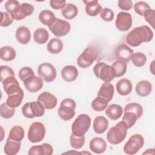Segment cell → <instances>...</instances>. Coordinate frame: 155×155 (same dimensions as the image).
Listing matches in <instances>:
<instances>
[{"label":"cell","mask_w":155,"mask_h":155,"mask_svg":"<svg viewBox=\"0 0 155 155\" xmlns=\"http://www.w3.org/2000/svg\"><path fill=\"white\" fill-rule=\"evenodd\" d=\"M62 79L67 82H73L76 79L78 76V70L74 65L65 66L61 70Z\"/></svg>","instance_id":"603a6c76"},{"label":"cell","mask_w":155,"mask_h":155,"mask_svg":"<svg viewBox=\"0 0 155 155\" xmlns=\"http://www.w3.org/2000/svg\"><path fill=\"white\" fill-rule=\"evenodd\" d=\"M33 76H35V73L33 69L30 67H24L21 68L18 72V76L22 82H24L27 79Z\"/></svg>","instance_id":"b9f144b4"},{"label":"cell","mask_w":155,"mask_h":155,"mask_svg":"<svg viewBox=\"0 0 155 155\" xmlns=\"http://www.w3.org/2000/svg\"><path fill=\"white\" fill-rule=\"evenodd\" d=\"M132 63L137 67L143 66L147 62V56L142 52H136L131 57Z\"/></svg>","instance_id":"f35d334b"},{"label":"cell","mask_w":155,"mask_h":155,"mask_svg":"<svg viewBox=\"0 0 155 155\" xmlns=\"http://www.w3.org/2000/svg\"><path fill=\"white\" fill-rule=\"evenodd\" d=\"M108 102L105 99L97 96L91 102V106L93 110L96 111H102L108 106Z\"/></svg>","instance_id":"74e56055"},{"label":"cell","mask_w":155,"mask_h":155,"mask_svg":"<svg viewBox=\"0 0 155 155\" xmlns=\"http://www.w3.org/2000/svg\"><path fill=\"white\" fill-rule=\"evenodd\" d=\"M111 66L114 70L115 78L122 77L126 73L127 63L121 60L117 59L115 61Z\"/></svg>","instance_id":"8d00e7d4"},{"label":"cell","mask_w":155,"mask_h":155,"mask_svg":"<svg viewBox=\"0 0 155 155\" xmlns=\"http://www.w3.org/2000/svg\"><path fill=\"white\" fill-rule=\"evenodd\" d=\"M144 144V139L140 134H133L125 143L124 146V151L127 154H135Z\"/></svg>","instance_id":"30bf717a"},{"label":"cell","mask_w":155,"mask_h":155,"mask_svg":"<svg viewBox=\"0 0 155 155\" xmlns=\"http://www.w3.org/2000/svg\"><path fill=\"white\" fill-rule=\"evenodd\" d=\"M94 75L104 82H110L115 78V73L111 65L105 62H97L93 68Z\"/></svg>","instance_id":"8992f818"},{"label":"cell","mask_w":155,"mask_h":155,"mask_svg":"<svg viewBox=\"0 0 155 155\" xmlns=\"http://www.w3.org/2000/svg\"><path fill=\"white\" fill-rule=\"evenodd\" d=\"M124 114L122 121L127 125L128 129L131 128L143 114V108L138 103L131 102L127 104L124 108Z\"/></svg>","instance_id":"7a4b0ae2"},{"label":"cell","mask_w":155,"mask_h":155,"mask_svg":"<svg viewBox=\"0 0 155 155\" xmlns=\"http://www.w3.org/2000/svg\"><path fill=\"white\" fill-rule=\"evenodd\" d=\"M2 84L4 91L8 96L23 91L19 85V82L15 78V76L9 77L5 79Z\"/></svg>","instance_id":"9a60e30c"},{"label":"cell","mask_w":155,"mask_h":155,"mask_svg":"<svg viewBox=\"0 0 155 155\" xmlns=\"http://www.w3.org/2000/svg\"><path fill=\"white\" fill-rule=\"evenodd\" d=\"M85 137L83 136H76L73 134L70 135V145L73 148L80 149L81 148L85 143Z\"/></svg>","instance_id":"60d3db41"},{"label":"cell","mask_w":155,"mask_h":155,"mask_svg":"<svg viewBox=\"0 0 155 155\" xmlns=\"http://www.w3.org/2000/svg\"><path fill=\"white\" fill-rule=\"evenodd\" d=\"M120 9L124 11H128L133 7V2L130 0H119L117 2Z\"/></svg>","instance_id":"c3c4849f"},{"label":"cell","mask_w":155,"mask_h":155,"mask_svg":"<svg viewBox=\"0 0 155 155\" xmlns=\"http://www.w3.org/2000/svg\"><path fill=\"white\" fill-rule=\"evenodd\" d=\"M123 113L121 106L118 104H113L107 106L105 110V114L111 120H116L119 119Z\"/></svg>","instance_id":"83f0119b"},{"label":"cell","mask_w":155,"mask_h":155,"mask_svg":"<svg viewBox=\"0 0 155 155\" xmlns=\"http://www.w3.org/2000/svg\"><path fill=\"white\" fill-rule=\"evenodd\" d=\"M90 150L95 154L104 153L107 150L105 140L100 137H95L90 140L89 143Z\"/></svg>","instance_id":"d6986e66"},{"label":"cell","mask_w":155,"mask_h":155,"mask_svg":"<svg viewBox=\"0 0 155 155\" xmlns=\"http://www.w3.org/2000/svg\"><path fill=\"white\" fill-rule=\"evenodd\" d=\"M37 72L39 77L47 82H51L56 78V68L48 62H44L40 64L38 67Z\"/></svg>","instance_id":"8fae6325"},{"label":"cell","mask_w":155,"mask_h":155,"mask_svg":"<svg viewBox=\"0 0 155 155\" xmlns=\"http://www.w3.org/2000/svg\"><path fill=\"white\" fill-rule=\"evenodd\" d=\"M63 43L58 38H54L50 40L47 45V50L51 54H58L63 49Z\"/></svg>","instance_id":"4dcf8cb0"},{"label":"cell","mask_w":155,"mask_h":155,"mask_svg":"<svg viewBox=\"0 0 155 155\" xmlns=\"http://www.w3.org/2000/svg\"><path fill=\"white\" fill-rule=\"evenodd\" d=\"M108 121L103 116L96 117L93 121V128L94 131L97 134L104 133L108 128Z\"/></svg>","instance_id":"d4e9b609"},{"label":"cell","mask_w":155,"mask_h":155,"mask_svg":"<svg viewBox=\"0 0 155 155\" xmlns=\"http://www.w3.org/2000/svg\"><path fill=\"white\" fill-rule=\"evenodd\" d=\"M24 82L27 90L30 93H36L43 87V81L41 77L33 76L27 79Z\"/></svg>","instance_id":"ac0fdd59"},{"label":"cell","mask_w":155,"mask_h":155,"mask_svg":"<svg viewBox=\"0 0 155 155\" xmlns=\"http://www.w3.org/2000/svg\"><path fill=\"white\" fill-rule=\"evenodd\" d=\"M1 21L0 25L1 27H5L10 25L13 23L14 20L12 15L7 12H1Z\"/></svg>","instance_id":"f6af8a7d"},{"label":"cell","mask_w":155,"mask_h":155,"mask_svg":"<svg viewBox=\"0 0 155 155\" xmlns=\"http://www.w3.org/2000/svg\"><path fill=\"white\" fill-rule=\"evenodd\" d=\"M34 7L28 3H22L17 7L15 10L10 14L13 18L16 21H20L30 16L34 12Z\"/></svg>","instance_id":"5bb4252c"},{"label":"cell","mask_w":155,"mask_h":155,"mask_svg":"<svg viewBox=\"0 0 155 155\" xmlns=\"http://www.w3.org/2000/svg\"><path fill=\"white\" fill-rule=\"evenodd\" d=\"M152 150H153V148H152V149H148V150H147L146 151H145L144 153H143V154H153V153H151V151Z\"/></svg>","instance_id":"816d5d0a"},{"label":"cell","mask_w":155,"mask_h":155,"mask_svg":"<svg viewBox=\"0 0 155 155\" xmlns=\"http://www.w3.org/2000/svg\"><path fill=\"white\" fill-rule=\"evenodd\" d=\"M150 8H151L150 6L148 5V3L144 1L137 2L134 5V9L135 12L140 16H143L145 12Z\"/></svg>","instance_id":"ee69618b"},{"label":"cell","mask_w":155,"mask_h":155,"mask_svg":"<svg viewBox=\"0 0 155 155\" xmlns=\"http://www.w3.org/2000/svg\"><path fill=\"white\" fill-rule=\"evenodd\" d=\"M133 90V85L131 81L127 78H122L117 81L116 84V90L121 96L129 94Z\"/></svg>","instance_id":"4316f807"},{"label":"cell","mask_w":155,"mask_h":155,"mask_svg":"<svg viewBox=\"0 0 155 155\" xmlns=\"http://www.w3.org/2000/svg\"><path fill=\"white\" fill-rule=\"evenodd\" d=\"M134 54V51L130 48L127 45L125 44L119 45L114 51V54L116 57L125 62H129L133 54Z\"/></svg>","instance_id":"2e32d148"},{"label":"cell","mask_w":155,"mask_h":155,"mask_svg":"<svg viewBox=\"0 0 155 155\" xmlns=\"http://www.w3.org/2000/svg\"><path fill=\"white\" fill-rule=\"evenodd\" d=\"M153 38V31L147 25L134 28L127 35L126 42L131 47H137L143 42H148Z\"/></svg>","instance_id":"6da1fadb"},{"label":"cell","mask_w":155,"mask_h":155,"mask_svg":"<svg viewBox=\"0 0 155 155\" xmlns=\"http://www.w3.org/2000/svg\"><path fill=\"white\" fill-rule=\"evenodd\" d=\"M53 149L51 145L47 143H44L39 145L31 147L28 151L29 155H51L53 154Z\"/></svg>","instance_id":"ffe728a7"},{"label":"cell","mask_w":155,"mask_h":155,"mask_svg":"<svg viewBox=\"0 0 155 155\" xmlns=\"http://www.w3.org/2000/svg\"><path fill=\"white\" fill-rule=\"evenodd\" d=\"M21 145V142L7 139L4 147V151L7 155H15L19 151Z\"/></svg>","instance_id":"f1b7e54d"},{"label":"cell","mask_w":155,"mask_h":155,"mask_svg":"<svg viewBox=\"0 0 155 155\" xmlns=\"http://www.w3.org/2000/svg\"><path fill=\"white\" fill-rule=\"evenodd\" d=\"M15 50L10 46H3L0 50V58L4 61H12L16 58Z\"/></svg>","instance_id":"836d02e7"},{"label":"cell","mask_w":155,"mask_h":155,"mask_svg":"<svg viewBox=\"0 0 155 155\" xmlns=\"http://www.w3.org/2000/svg\"><path fill=\"white\" fill-rule=\"evenodd\" d=\"M85 4V13L87 15L90 16H96L100 14L102 8V6L99 3L98 1H83Z\"/></svg>","instance_id":"7402d4cb"},{"label":"cell","mask_w":155,"mask_h":155,"mask_svg":"<svg viewBox=\"0 0 155 155\" xmlns=\"http://www.w3.org/2000/svg\"><path fill=\"white\" fill-rule=\"evenodd\" d=\"M49 38L48 31L44 28H37L33 34L34 41L39 44H44L46 43Z\"/></svg>","instance_id":"d590c367"},{"label":"cell","mask_w":155,"mask_h":155,"mask_svg":"<svg viewBox=\"0 0 155 155\" xmlns=\"http://www.w3.org/2000/svg\"><path fill=\"white\" fill-rule=\"evenodd\" d=\"M20 5L21 4L18 1L8 0L5 4V8L7 10V12L11 14L15 10V9Z\"/></svg>","instance_id":"681fc988"},{"label":"cell","mask_w":155,"mask_h":155,"mask_svg":"<svg viewBox=\"0 0 155 155\" xmlns=\"http://www.w3.org/2000/svg\"><path fill=\"white\" fill-rule=\"evenodd\" d=\"M45 125L40 122L32 123L28 130L27 138L31 143H37L42 141L45 135Z\"/></svg>","instance_id":"9c48e42d"},{"label":"cell","mask_w":155,"mask_h":155,"mask_svg":"<svg viewBox=\"0 0 155 155\" xmlns=\"http://www.w3.org/2000/svg\"><path fill=\"white\" fill-rule=\"evenodd\" d=\"M24 135L25 131L24 128L21 126L15 125L10 130L7 139L18 142H21L24 137Z\"/></svg>","instance_id":"e575fe53"},{"label":"cell","mask_w":155,"mask_h":155,"mask_svg":"<svg viewBox=\"0 0 155 155\" xmlns=\"http://www.w3.org/2000/svg\"><path fill=\"white\" fill-rule=\"evenodd\" d=\"M38 101L42 104L45 109L51 110L54 108L57 105V98L53 94L44 91L41 93L38 97Z\"/></svg>","instance_id":"e0dca14e"},{"label":"cell","mask_w":155,"mask_h":155,"mask_svg":"<svg viewBox=\"0 0 155 155\" xmlns=\"http://www.w3.org/2000/svg\"><path fill=\"white\" fill-rule=\"evenodd\" d=\"M128 128L126 124L120 121L111 127L107 133V141L113 145H117L124 140L127 134Z\"/></svg>","instance_id":"3957f363"},{"label":"cell","mask_w":155,"mask_h":155,"mask_svg":"<svg viewBox=\"0 0 155 155\" xmlns=\"http://www.w3.org/2000/svg\"><path fill=\"white\" fill-rule=\"evenodd\" d=\"M66 4V1L65 0H51L50 1V5L53 9L59 10L62 9Z\"/></svg>","instance_id":"f907efd6"},{"label":"cell","mask_w":155,"mask_h":155,"mask_svg":"<svg viewBox=\"0 0 155 155\" xmlns=\"http://www.w3.org/2000/svg\"><path fill=\"white\" fill-rule=\"evenodd\" d=\"M100 17L106 22L112 21L114 19V12L109 8H104L100 13Z\"/></svg>","instance_id":"bcb514c9"},{"label":"cell","mask_w":155,"mask_h":155,"mask_svg":"<svg viewBox=\"0 0 155 155\" xmlns=\"http://www.w3.org/2000/svg\"><path fill=\"white\" fill-rule=\"evenodd\" d=\"M24 96V93L23 91L8 95L6 101V103L12 108H17L21 104Z\"/></svg>","instance_id":"f546056e"},{"label":"cell","mask_w":155,"mask_h":155,"mask_svg":"<svg viewBox=\"0 0 155 155\" xmlns=\"http://www.w3.org/2000/svg\"><path fill=\"white\" fill-rule=\"evenodd\" d=\"M132 16L129 13L121 12L116 16L115 25L116 28L121 31H128L132 26Z\"/></svg>","instance_id":"4fadbf2b"},{"label":"cell","mask_w":155,"mask_h":155,"mask_svg":"<svg viewBox=\"0 0 155 155\" xmlns=\"http://www.w3.org/2000/svg\"><path fill=\"white\" fill-rule=\"evenodd\" d=\"M76 107V102L70 98L62 100L58 109V115L63 120L67 121L71 120L75 115L74 111Z\"/></svg>","instance_id":"52a82bcc"},{"label":"cell","mask_w":155,"mask_h":155,"mask_svg":"<svg viewBox=\"0 0 155 155\" xmlns=\"http://www.w3.org/2000/svg\"><path fill=\"white\" fill-rule=\"evenodd\" d=\"M16 39L21 44H27L31 39V32L30 29L25 26L18 27L16 31Z\"/></svg>","instance_id":"484cf974"},{"label":"cell","mask_w":155,"mask_h":155,"mask_svg":"<svg viewBox=\"0 0 155 155\" xmlns=\"http://www.w3.org/2000/svg\"><path fill=\"white\" fill-rule=\"evenodd\" d=\"M48 28L54 36L59 38L67 35L70 31L71 25L67 21L56 18L53 24Z\"/></svg>","instance_id":"7c38bea8"},{"label":"cell","mask_w":155,"mask_h":155,"mask_svg":"<svg viewBox=\"0 0 155 155\" xmlns=\"http://www.w3.org/2000/svg\"><path fill=\"white\" fill-rule=\"evenodd\" d=\"M78 13V7L73 4H66L65 7L61 10V14L67 19H73Z\"/></svg>","instance_id":"1f68e13d"},{"label":"cell","mask_w":155,"mask_h":155,"mask_svg":"<svg viewBox=\"0 0 155 155\" xmlns=\"http://www.w3.org/2000/svg\"><path fill=\"white\" fill-rule=\"evenodd\" d=\"M91 125V118L86 114H79L71 126L72 134L76 136H83Z\"/></svg>","instance_id":"277c9868"},{"label":"cell","mask_w":155,"mask_h":155,"mask_svg":"<svg viewBox=\"0 0 155 155\" xmlns=\"http://www.w3.org/2000/svg\"><path fill=\"white\" fill-rule=\"evenodd\" d=\"M99 54V52L96 48L88 47L78 56L77 64L82 68H88L97 59Z\"/></svg>","instance_id":"5b68a950"},{"label":"cell","mask_w":155,"mask_h":155,"mask_svg":"<svg viewBox=\"0 0 155 155\" xmlns=\"http://www.w3.org/2000/svg\"><path fill=\"white\" fill-rule=\"evenodd\" d=\"M0 80L1 82L9 77L15 76L14 71L11 67L7 65H1L0 67Z\"/></svg>","instance_id":"7bdbcfd3"},{"label":"cell","mask_w":155,"mask_h":155,"mask_svg":"<svg viewBox=\"0 0 155 155\" xmlns=\"http://www.w3.org/2000/svg\"><path fill=\"white\" fill-rule=\"evenodd\" d=\"M152 89L153 86L150 81L147 80H142L136 84L135 91L139 96L145 97L151 93Z\"/></svg>","instance_id":"cb8c5ba5"},{"label":"cell","mask_w":155,"mask_h":155,"mask_svg":"<svg viewBox=\"0 0 155 155\" xmlns=\"http://www.w3.org/2000/svg\"><path fill=\"white\" fill-rule=\"evenodd\" d=\"M143 16L144 17L145 21L151 25L154 28V18H155V12L153 9L150 8L147 10L143 14Z\"/></svg>","instance_id":"7dc6e473"},{"label":"cell","mask_w":155,"mask_h":155,"mask_svg":"<svg viewBox=\"0 0 155 155\" xmlns=\"http://www.w3.org/2000/svg\"><path fill=\"white\" fill-rule=\"evenodd\" d=\"M22 113L27 118L41 117L45 113V108L39 101L25 103L22 107Z\"/></svg>","instance_id":"ba28073f"},{"label":"cell","mask_w":155,"mask_h":155,"mask_svg":"<svg viewBox=\"0 0 155 155\" xmlns=\"http://www.w3.org/2000/svg\"><path fill=\"white\" fill-rule=\"evenodd\" d=\"M114 93V88L113 85L110 82H104L97 93V96L105 99L109 102L113 99Z\"/></svg>","instance_id":"44dd1931"},{"label":"cell","mask_w":155,"mask_h":155,"mask_svg":"<svg viewBox=\"0 0 155 155\" xmlns=\"http://www.w3.org/2000/svg\"><path fill=\"white\" fill-rule=\"evenodd\" d=\"M56 19V18L54 14L48 10H44L41 12L39 15V19L40 22L48 27L52 25Z\"/></svg>","instance_id":"d6a6232c"},{"label":"cell","mask_w":155,"mask_h":155,"mask_svg":"<svg viewBox=\"0 0 155 155\" xmlns=\"http://www.w3.org/2000/svg\"><path fill=\"white\" fill-rule=\"evenodd\" d=\"M15 113V109L8 106L7 103H2L0 106L1 116L4 119H10Z\"/></svg>","instance_id":"ab89813d"}]
</instances>
